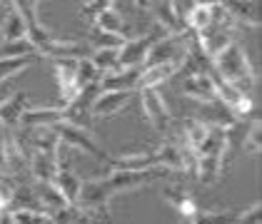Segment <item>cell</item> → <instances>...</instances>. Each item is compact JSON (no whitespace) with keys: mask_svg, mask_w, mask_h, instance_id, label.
I'll use <instances>...</instances> for the list:
<instances>
[{"mask_svg":"<svg viewBox=\"0 0 262 224\" xmlns=\"http://www.w3.org/2000/svg\"><path fill=\"white\" fill-rule=\"evenodd\" d=\"M53 62V72H55V82L60 90V105L70 100L78 90H75V67H78V58H50Z\"/></svg>","mask_w":262,"mask_h":224,"instance_id":"obj_6","label":"cell"},{"mask_svg":"<svg viewBox=\"0 0 262 224\" xmlns=\"http://www.w3.org/2000/svg\"><path fill=\"white\" fill-rule=\"evenodd\" d=\"M155 40H158V38H152V35L135 38V40L127 38L120 47V67H135V65H142L145 55H147V50H150V45H152Z\"/></svg>","mask_w":262,"mask_h":224,"instance_id":"obj_11","label":"cell"},{"mask_svg":"<svg viewBox=\"0 0 262 224\" xmlns=\"http://www.w3.org/2000/svg\"><path fill=\"white\" fill-rule=\"evenodd\" d=\"M35 45L28 35L15 38V40H0V58H20V55H35Z\"/></svg>","mask_w":262,"mask_h":224,"instance_id":"obj_27","label":"cell"},{"mask_svg":"<svg viewBox=\"0 0 262 224\" xmlns=\"http://www.w3.org/2000/svg\"><path fill=\"white\" fill-rule=\"evenodd\" d=\"M42 55L35 53V55H20V58H0V85L15 75H20L23 70H28L33 62H38Z\"/></svg>","mask_w":262,"mask_h":224,"instance_id":"obj_23","label":"cell"},{"mask_svg":"<svg viewBox=\"0 0 262 224\" xmlns=\"http://www.w3.org/2000/svg\"><path fill=\"white\" fill-rule=\"evenodd\" d=\"M182 92L190 100H198V102H210L217 97L210 72H192V75H187L185 82H182Z\"/></svg>","mask_w":262,"mask_h":224,"instance_id":"obj_9","label":"cell"},{"mask_svg":"<svg viewBox=\"0 0 262 224\" xmlns=\"http://www.w3.org/2000/svg\"><path fill=\"white\" fill-rule=\"evenodd\" d=\"M162 197H165V202L170 204L182 219L192 222V217H195V212H198V204H195V200H192L185 189H180V187H167V189L162 192Z\"/></svg>","mask_w":262,"mask_h":224,"instance_id":"obj_16","label":"cell"},{"mask_svg":"<svg viewBox=\"0 0 262 224\" xmlns=\"http://www.w3.org/2000/svg\"><path fill=\"white\" fill-rule=\"evenodd\" d=\"M178 62H160V65H150V67H142L140 82H138V90L140 87H160L162 82H167L175 72H178Z\"/></svg>","mask_w":262,"mask_h":224,"instance_id":"obj_18","label":"cell"},{"mask_svg":"<svg viewBox=\"0 0 262 224\" xmlns=\"http://www.w3.org/2000/svg\"><path fill=\"white\" fill-rule=\"evenodd\" d=\"M40 3H42V0H30V5H33V8H35V10H38V8H40Z\"/></svg>","mask_w":262,"mask_h":224,"instance_id":"obj_40","label":"cell"},{"mask_svg":"<svg viewBox=\"0 0 262 224\" xmlns=\"http://www.w3.org/2000/svg\"><path fill=\"white\" fill-rule=\"evenodd\" d=\"M25 35V20H23L20 10L13 5V0L5 3L3 8V20H0V38L3 40H15Z\"/></svg>","mask_w":262,"mask_h":224,"instance_id":"obj_14","label":"cell"},{"mask_svg":"<svg viewBox=\"0 0 262 224\" xmlns=\"http://www.w3.org/2000/svg\"><path fill=\"white\" fill-rule=\"evenodd\" d=\"M242 150H245L247 155H252V157H257L262 152V122L257 115L252 117V122L247 125V135H245Z\"/></svg>","mask_w":262,"mask_h":224,"instance_id":"obj_30","label":"cell"},{"mask_svg":"<svg viewBox=\"0 0 262 224\" xmlns=\"http://www.w3.org/2000/svg\"><path fill=\"white\" fill-rule=\"evenodd\" d=\"M100 80V70L93 65L90 55L85 58H78V67H75V90H82L85 85Z\"/></svg>","mask_w":262,"mask_h":224,"instance_id":"obj_29","label":"cell"},{"mask_svg":"<svg viewBox=\"0 0 262 224\" xmlns=\"http://www.w3.org/2000/svg\"><path fill=\"white\" fill-rule=\"evenodd\" d=\"M155 162L160 167H167L170 172H185V162H182V150L180 144L165 142L155 150Z\"/></svg>","mask_w":262,"mask_h":224,"instance_id":"obj_22","label":"cell"},{"mask_svg":"<svg viewBox=\"0 0 262 224\" xmlns=\"http://www.w3.org/2000/svg\"><path fill=\"white\" fill-rule=\"evenodd\" d=\"M93 28L107 30V33H118V35H125V33H127V25H125L122 15L115 8H105L102 13H98L95 20H93ZM125 38H127V35H125Z\"/></svg>","mask_w":262,"mask_h":224,"instance_id":"obj_25","label":"cell"},{"mask_svg":"<svg viewBox=\"0 0 262 224\" xmlns=\"http://www.w3.org/2000/svg\"><path fill=\"white\" fill-rule=\"evenodd\" d=\"M235 217H237V212H195V217H192V222L198 224H232L235 222Z\"/></svg>","mask_w":262,"mask_h":224,"instance_id":"obj_35","label":"cell"},{"mask_svg":"<svg viewBox=\"0 0 262 224\" xmlns=\"http://www.w3.org/2000/svg\"><path fill=\"white\" fill-rule=\"evenodd\" d=\"M53 130L58 132L60 142L70 144V147H75V150H82V152L93 155V157H95V160H100V162H105V160H107V152H105L100 144L93 140L90 130H85V127H80V125L68 122V120L55 122V125H53Z\"/></svg>","mask_w":262,"mask_h":224,"instance_id":"obj_3","label":"cell"},{"mask_svg":"<svg viewBox=\"0 0 262 224\" xmlns=\"http://www.w3.org/2000/svg\"><path fill=\"white\" fill-rule=\"evenodd\" d=\"M135 97V90H100L93 100V117L95 120H105V117H115L130 105V100Z\"/></svg>","mask_w":262,"mask_h":224,"instance_id":"obj_5","label":"cell"},{"mask_svg":"<svg viewBox=\"0 0 262 224\" xmlns=\"http://www.w3.org/2000/svg\"><path fill=\"white\" fill-rule=\"evenodd\" d=\"M0 40H3V38H0Z\"/></svg>","mask_w":262,"mask_h":224,"instance_id":"obj_42","label":"cell"},{"mask_svg":"<svg viewBox=\"0 0 262 224\" xmlns=\"http://www.w3.org/2000/svg\"><path fill=\"white\" fill-rule=\"evenodd\" d=\"M167 175H170L167 167L152 164V167H142V169H110L102 180L110 187L113 194H118V192H127V189H140L145 184L162 180Z\"/></svg>","mask_w":262,"mask_h":224,"instance_id":"obj_2","label":"cell"},{"mask_svg":"<svg viewBox=\"0 0 262 224\" xmlns=\"http://www.w3.org/2000/svg\"><path fill=\"white\" fill-rule=\"evenodd\" d=\"M33 189H35V197H38V202L45 212H55V209H60L65 204H70L65 197H62V192L55 187V182L50 180V182H35L33 184Z\"/></svg>","mask_w":262,"mask_h":224,"instance_id":"obj_19","label":"cell"},{"mask_svg":"<svg viewBox=\"0 0 262 224\" xmlns=\"http://www.w3.org/2000/svg\"><path fill=\"white\" fill-rule=\"evenodd\" d=\"M127 40L125 35H118V33H107V30H98L93 28V38H90V45L98 50V47H122V42Z\"/></svg>","mask_w":262,"mask_h":224,"instance_id":"obj_34","label":"cell"},{"mask_svg":"<svg viewBox=\"0 0 262 224\" xmlns=\"http://www.w3.org/2000/svg\"><path fill=\"white\" fill-rule=\"evenodd\" d=\"M65 120V110L62 107H25V112L20 115V122L23 127H50V125L60 122Z\"/></svg>","mask_w":262,"mask_h":224,"instance_id":"obj_13","label":"cell"},{"mask_svg":"<svg viewBox=\"0 0 262 224\" xmlns=\"http://www.w3.org/2000/svg\"><path fill=\"white\" fill-rule=\"evenodd\" d=\"M115 194L110 192V187L105 184V180H82L80 184V192H78V207H82L85 212L88 209H95V207H105V204H110Z\"/></svg>","mask_w":262,"mask_h":224,"instance_id":"obj_7","label":"cell"},{"mask_svg":"<svg viewBox=\"0 0 262 224\" xmlns=\"http://www.w3.org/2000/svg\"><path fill=\"white\" fill-rule=\"evenodd\" d=\"M138 95H140L142 112H145L147 122L152 125L158 132H167L170 122H172V115H170V107L162 100V95L158 92V87H140Z\"/></svg>","mask_w":262,"mask_h":224,"instance_id":"obj_4","label":"cell"},{"mask_svg":"<svg viewBox=\"0 0 262 224\" xmlns=\"http://www.w3.org/2000/svg\"><path fill=\"white\" fill-rule=\"evenodd\" d=\"M55 169H58V162H55L53 155H45V152H38V150L30 152L28 172L33 175L35 182H50V180L55 177Z\"/></svg>","mask_w":262,"mask_h":224,"instance_id":"obj_17","label":"cell"},{"mask_svg":"<svg viewBox=\"0 0 262 224\" xmlns=\"http://www.w3.org/2000/svg\"><path fill=\"white\" fill-rule=\"evenodd\" d=\"M155 20H158V25H160L165 33H182V30H187L185 20H180V18L175 15L170 0H162V3L155 5Z\"/></svg>","mask_w":262,"mask_h":224,"instance_id":"obj_24","label":"cell"},{"mask_svg":"<svg viewBox=\"0 0 262 224\" xmlns=\"http://www.w3.org/2000/svg\"><path fill=\"white\" fill-rule=\"evenodd\" d=\"M55 187L62 192V197L68 200L70 204L78 202V192H80V184L82 180L73 172V167H58L55 169V177H53Z\"/></svg>","mask_w":262,"mask_h":224,"instance_id":"obj_20","label":"cell"},{"mask_svg":"<svg viewBox=\"0 0 262 224\" xmlns=\"http://www.w3.org/2000/svg\"><path fill=\"white\" fill-rule=\"evenodd\" d=\"M237 22L260 28V0H217Z\"/></svg>","mask_w":262,"mask_h":224,"instance_id":"obj_10","label":"cell"},{"mask_svg":"<svg viewBox=\"0 0 262 224\" xmlns=\"http://www.w3.org/2000/svg\"><path fill=\"white\" fill-rule=\"evenodd\" d=\"M53 224H68V222H88V214L85 209L78 204H65L60 209H55L53 214Z\"/></svg>","mask_w":262,"mask_h":224,"instance_id":"obj_32","label":"cell"},{"mask_svg":"<svg viewBox=\"0 0 262 224\" xmlns=\"http://www.w3.org/2000/svg\"><path fill=\"white\" fill-rule=\"evenodd\" d=\"M0 222H8V214H3V212H0Z\"/></svg>","mask_w":262,"mask_h":224,"instance_id":"obj_41","label":"cell"},{"mask_svg":"<svg viewBox=\"0 0 262 224\" xmlns=\"http://www.w3.org/2000/svg\"><path fill=\"white\" fill-rule=\"evenodd\" d=\"M93 65L102 72H110L115 67H120V47H98L93 55H90Z\"/></svg>","mask_w":262,"mask_h":224,"instance_id":"obj_28","label":"cell"},{"mask_svg":"<svg viewBox=\"0 0 262 224\" xmlns=\"http://www.w3.org/2000/svg\"><path fill=\"white\" fill-rule=\"evenodd\" d=\"M140 75H142V65H135V67H115V70L100 75V90H135L138 92Z\"/></svg>","mask_w":262,"mask_h":224,"instance_id":"obj_8","label":"cell"},{"mask_svg":"<svg viewBox=\"0 0 262 224\" xmlns=\"http://www.w3.org/2000/svg\"><path fill=\"white\" fill-rule=\"evenodd\" d=\"M133 3H135V5L140 8V10H147V8L152 5V0H133Z\"/></svg>","mask_w":262,"mask_h":224,"instance_id":"obj_39","label":"cell"},{"mask_svg":"<svg viewBox=\"0 0 262 224\" xmlns=\"http://www.w3.org/2000/svg\"><path fill=\"white\" fill-rule=\"evenodd\" d=\"M260 212H262V204L260 202H255L250 209H242V212H237V217H235V222H240V224H260Z\"/></svg>","mask_w":262,"mask_h":224,"instance_id":"obj_37","label":"cell"},{"mask_svg":"<svg viewBox=\"0 0 262 224\" xmlns=\"http://www.w3.org/2000/svg\"><path fill=\"white\" fill-rule=\"evenodd\" d=\"M185 22H187V30H192V33L202 30V28L210 22V5H200V3H195V5L187 10Z\"/></svg>","mask_w":262,"mask_h":224,"instance_id":"obj_33","label":"cell"},{"mask_svg":"<svg viewBox=\"0 0 262 224\" xmlns=\"http://www.w3.org/2000/svg\"><path fill=\"white\" fill-rule=\"evenodd\" d=\"M225 162H222V155H200L198 162H195V177L200 184H215L220 180Z\"/></svg>","mask_w":262,"mask_h":224,"instance_id":"obj_15","label":"cell"},{"mask_svg":"<svg viewBox=\"0 0 262 224\" xmlns=\"http://www.w3.org/2000/svg\"><path fill=\"white\" fill-rule=\"evenodd\" d=\"M212 70L220 78H225L230 85H235L240 92L252 95L257 75H255V70L250 65V58H247L245 47L237 40H232L230 45H225L217 55H212Z\"/></svg>","mask_w":262,"mask_h":224,"instance_id":"obj_1","label":"cell"},{"mask_svg":"<svg viewBox=\"0 0 262 224\" xmlns=\"http://www.w3.org/2000/svg\"><path fill=\"white\" fill-rule=\"evenodd\" d=\"M25 107H28V92H13L10 97H5V100L0 102V122L5 125L8 130H15L18 122H20V115L25 112Z\"/></svg>","mask_w":262,"mask_h":224,"instance_id":"obj_12","label":"cell"},{"mask_svg":"<svg viewBox=\"0 0 262 224\" xmlns=\"http://www.w3.org/2000/svg\"><path fill=\"white\" fill-rule=\"evenodd\" d=\"M113 3H115V0H88V3L80 8V15L88 22H93L98 13H102L105 8H113Z\"/></svg>","mask_w":262,"mask_h":224,"instance_id":"obj_36","label":"cell"},{"mask_svg":"<svg viewBox=\"0 0 262 224\" xmlns=\"http://www.w3.org/2000/svg\"><path fill=\"white\" fill-rule=\"evenodd\" d=\"M8 222L13 224H53L50 212L45 209H30V207H18L8 212Z\"/></svg>","mask_w":262,"mask_h":224,"instance_id":"obj_26","label":"cell"},{"mask_svg":"<svg viewBox=\"0 0 262 224\" xmlns=\"http://www.w3.org/2000/svg\"><path fill=\"white\" fill-rule=\"evenodd\" d=\"M207 127H210V125L202 122L200 117H187V120H185V142L190 144L192 152H195V150L200 147V142L205 140Z\"/></svg>","mask_w":262,"mask_h":224,"instance_id":"obj_31","label":"cell"},{"mask_svg":"<svg viewBox=\"0 0 262 224\" xmlns=\"http://www.w3.org/2000/svg\"><path fill=\"white\" fill-rule=\"evenodd\" d=\"M202 107H205V117H202V122L207 125H217V127H227V125H232L237 117L232 115V110L220 100V97H215V100L210 102H202Z\"/></svg>","mask_w":262,"mask_h":224,"instance_id":"obj_21","label":"cell"},{"mask_svg":"<svg viewBox=\"0 0 262 224\" xmlns=\"http://www.w3.org/2000/svg\"><path fill=\"white\" fill-rule=\"evenodd\" d=\"M5 132H8V127L0 122V172L5 175V167H3V140H5Z\"/></svg>","mask_w":262,"mask_h":224,"instance_id":"obj_38","label":"cell"}]
</instances>
